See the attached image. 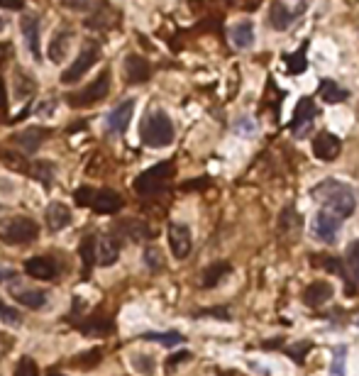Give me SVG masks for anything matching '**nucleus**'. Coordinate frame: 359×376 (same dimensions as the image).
<instances>
[{
  "label": "nucleus",
  "mask_w": 359,
  "mask_h": 376,
  "mask_svg": "<svg viewBox=\"0 0 359 376\" xmlns=\"http://www.w3.org/2000/svg\"><path fill=\"white\" fill-rule=\"evenodd\" d=\"M211 186V179H193V181H186L184 186V191H201V188H208Z\"/></svg>",
  "instance_id": "37998d69"
},
{
  "label": "nucleus",
  "mask_w": 359,
  "mask_h": 376,
  "mask_svg": "<svg viewBox=\"0 0 359 376\" xmlns=\"http://www.w3.org/2000/svg\"><path fill=\"white\" fill-rule=\"evenodd\" d=\"M333 296H335V289L328 284V281H313V284L303 291V301H306V306H311V308L323 306V303H328Z\"/></svg>",
  "instance_id": "a211bd4d"
},
{
  "label": "nucleus",
  "mask_w": 359,
  "mask_h": 376,
  "mask_svg": "<svg viewBox=\"0 0 359 376\" xmlns=\"http://www.w3.org/2000/svg\"><path fill=\"white\" fill-rule=\"evenodd\" d=\"M79 254H81V262H84V269H86V276H88L91 274V269L96 267V237L86 235L79 245Z\"/></svg>",
  "instance_id": "a878e982"
},
{
  "label": "nucleus",
  "mask_w": 359,
  "mask_h": 376,
  "mask_svg": "<svg viewBox=\"0 0 359 376\" xmlns=\"http://www.w3.org/2000/svg\"><path fill=\"white\" fill-rule=\"evenodd\" d=\"M132 364L142 376H152L154 374V357L152 355H135L132 357Z\"/></svg>",
  "instance_id": "e433bc0d"
},
{
  "label": "nucleus",
  "mask_w": 359,
  "mask_h": 376,
  "mask_svg": "<svg viewBox=\"0 0 359 376\" xmlns=\"http://www.w3.org/2000/svg\"><path fill=\"white\" fill-rule=\"evenodd\" d=\"M37 235H40V225L32 218L15 215V218L0 220V240L5 245H27V242H35Z\"/></svg>",
  "instance_id": "7ed1b4c3"
},
{
  "label": "nucleus",
  "mask_w": 359,
  "mask_h": 376,
  "mask_svg": "<svg viewBox=\"0 0 359 376\" xmlns=\"http://www.w3.org/2000/svg\"><path fill=\"white\" fill-rule=\"evenodd\" d=\"M93 191L96 188H91V186H81L79 191L74 193V201L79 203V206H84V208H88L91 206V198H93Z\"/></svg>",
  "instance_id": "a19ab883"
},
{
  "label": "nucleus",
  "mask_w": 359,
  "mask_h": 376,
  "mask_svg": "<svg viewBox=\"0 0 359 376\" xmlns=\"http://www.w3.org/2000/svg\"><path fill=\"white\" fill-rule=\"evenodd\" d=\"M140 137L147 147H167L174 142V123L164 110H152L142 120Z\"/></svg>",
  "instance_id": "f03ea898"
},
{
  "label": "nucleus",
  "mask_w": 359,
  "mask_h": 376,
  "mask_svg": "<svg viewBox=\"0 0 359 376\" xmlns=\"http://www.w3.org/2000/svg\"><path fill=\"white\" fill-rule=\"evenodd\" d=\"M18 276V272H13V269H3L0 267V281H5V279H15Z\"/></svg>",
  "instance_id": "09e8293b"
},
{
  "label": "nucleus",
  "mask_w": 359,
  "mask_h": 376,
  "mask_svg": "<svg viewBox=\"0 0 359 376\" xmlns=\"http://www.w3.org/2000/svg\"><path fill=\"white\" fill-rule=\"evenodd\" d=\"M20 30H22V37H25L27 47H30L32 57L40 59L42 57L40 54V18H37V15H30V13L22 15Z\"/></svg>",
  "instance_id": "2eb2a0df"
},
{
  "label": "nucleus",
  "mask_w": 359,
  "mask_h": 376,
  "mask_svg": "<svg viewBox=\"0 0 359 376\" xmlns=\"http://www.w3.org/2000/svg\"><path fill=\"white\" fill-rule=\"evenodd\" d=\"M169 247H171V254H174L176 259L189 257L191 247H193V237H191L189 225H184V223H171L169 225Z\"/></svg>",
  "instance_id": "423d86ee"
},
{
  "label": "nucleus",
  "mask_w": 359,
  "mask_h": 376,
  "mask_svg": "<svg viewBox=\"0 0 359 376\" xmlns=\"http://www.w3.org/2000/svg\"><path fill=\"white\" fill-rule=\"evenodd\" d=\"M0 8H5V10H22V8H25V0H0Z\"/></svg>",
  "instance_id": "a18cd8bd"
},
{
  "label": "nucleus",
  "mask_w": 359,
  "mask_h": 376,
  "mask_svg": "<svg viewBox=\"0 0 359 376\" xmlns=\"http://www.w3.org/2000/svg\"><path fill=\"white\" fill-rule=\"evenodd\" d=\"M15 376H40V369L30 357H22L18 362V369H15Z\"/></svg>",
  "instance_id": "58836bf2"
},
{
  "label": "nucleus",
  "mask_w": 359,
  "mask_h": 376,
  "mask_svg": "<svg viewBox=\"0 0 359 376\" xmlns=\"http://www.w3.org/2000/svg\"><path fill=\"white\" fill-rule=\"evenodd\" d=\"M340 149H342L340 137L330 135V132H320V135H316V140H313V154H316L320 162H335L340 157Z\"/></svg>",
  "instance_id": "f8f14e48"
},
{
  "label": "nucleus",
  "mask_w": 359,
  "mask_h": 376,
  "mask_svg": "<svg viewBox=\"0 0 359 376\" xmlns=\"http://www.w3.org/2000/svg\"><path fill=\"white\" fill-rule=\"evenodd\" d=\"M44 137H47V130H40V127H30V130L15 132V135H13V145H18L20 152L32 154V152H37V149H40Z\"/></svg>",
  "instance_id": "f3484780"
},
{
  "label": "nucleus",
  "mask_w": 359,
  "mask_h": 376,
  "mask_svg": "<svg viewBox=\"0 0 359 376\" xmlns=\"http://www.w3.org/2000/svg\"><path fill=\"white\" fill-rule=\"evenodd\" d=\"M171 176H174V162H159L154 167H149L135 179L137 196H152V193L164 191Z\"/></svg>",
  "instance_id": "20e7f679"
},
{
  "label": "nucleus",
  "mask_w": 359,
  "mask_h": 376,
  "mask_svg": "<svg viewBox=\"0 0 359 376\" xmlns=\"http://www.w3.org/2000/svg\"><path fill=\"white\" fill-rule=\"evenodd\" d=\"M186 359H191L189 352H179V355H174V357H169V359H167V367H169V369H174L176 364H179V362H186Z\"/></svg>",
  "instance_id": "49530a36"
},
{
  "label": "nucleus",
  "mask_w": 359,
  "mask_h": 376,
  "mask_svg": "<svg viewBox=\"0 0 359 376\" xmlns=\"http://www.w3.org/2000/svg\"><path fill=\"white\" fill-rule=\"evenodd\" d=\"M120 247H123V242H120L118 235L96 237V264H101V267H113L120 257Z\"/></svg>",
  "instance_id": "6e6552de"
},
{
  "label": "nucleus",
  "mask_w": 359,
  "mask_h": 376,
  "mask_svg": "<svg viewBox=\"0 0 359 376\" xmlns=\"http://www.w3.org/2000/svg\"><path fill=\"white\" fill-rule=\"evenodd\" d=\"M76 328L81 330L86 337H108L115 333V323L110 315H91V318H84L76 323Z\"/></svg>",
  "instance_id": "9b49d317"
},
{
  "label": "nucleus",
  "mask_w": 359,
  "mask_h": 376,
  "mask_svg": "<svg viewBox=\"0 0 359 376\" xmlns=\"http://www.w3.org/2000/svg\"><path fill=\"white\" fill-rule=\"evenodd\" d=\"M296 13H291L286 5H281L279 0H274L272 3V13H269V22H272V27H276V30H286V27L294 22Z\"/></svg>",
  "instance_id": "4be33fe9"
},
{
  "label": "nucleus",
  "mask_w": 359,
  "mask_h": 376,
  "mask_svg": "<svg viewBox=\"0 0 359 376\" xmlns=\"http://www.w3.org/2000/svg\"><path fill=\"white\" fill-rule=\"evenodd\" d=\"M0 318H3L5 323H20V313L13 311V308H5L3 303H0Z\"/></svg>",
  "instance_id": "c03bdc74"
},
{
  "label": "nucleus",
  "mask_w": 359,
  "mask_h": 376,
  "mask_svg": "<svg viewBox=\"0 0 359 376\" xmlns=\"http://www.w3.org/2000/svg\"><path fill=\"white\" fill-rule=\"evenodd\" d=\"M47 376H64V374H47Z\"/></svg>",
  "instance_id": "864d4df0"
},
{
  "label": "nucleus",
  "mask_w": 359,
  "mask_h": 376,
  "mask_svg": "<svg viewBox=\"0 0 359 376\" xmlns=\"http://www.w3.org/2000/svg\"><path fill=\"white\" fill-rule=\"evenodd\" d=\"M298 225H301V220H298V215H296V210L294 206H289L281 213V220H279V232L284 235V232H291V230H296Z\"/></svg>",
  "instance_id": "f704fd0d"
},
{
  "label": "nucleus",
  "mask_w": 359,
  "mask_h": 376,
  "mask_svg": "<svg viewBox=\"0 0 359 376\" xmlns=\"http://www.w3.org/2000/svg\"><path fill=\"white\" fill-rule=\"evenodd\" d=\"M142 337H145V340H152V342H162L164 347H176L184 342V335H179V333H147Z\"/></svg>",
  "instance_id": "473e14b6"
},
{
  "label": "nucleus",
  "mask_w": 359,
  "mask_h": 376,
  "mask_svg": "<svg viewBox=\"0 0 359 376\" xmlns=\"http://www.w3.org/2000/svg\"><path fill=\"white\" fill-rule=\"evenodd\" d=\"M316 115H318L316 103H313L311 98H301V101H298V105H296V115H294V123H291V127H294V130H298V127H301L303 123H306V125L311 123Z\"/></svg>",
  "instance_id": "5701e85b"
},
{
  "label": "nucleus",
  "mask_w": 359,
  "mask_h": 376,
  "mask_svg": "<svg viewBox=\"0 0 359 376\" xmlns=\"http://www.w3.org/2000/svg\"><path fill=\"white\" fill-rule=\"evenodd\" d=\"M69 42H71V32H59L52 40V44H49V59L54 64H62V59L69 52Z\"/></svg>",
  "instance_id": "393cba45"
},
{
  "label": "nucleus",
  "mask_w": 359,
  "mask_h": 376,
  "mask_svg": "<svg viewBox=\"0 0 359 376\" xmlns=\"http://www.w3.org/2000/svg\"><path fill=\"white\" fill-rule=\"evenodd\" d=\"M320 98H323L325 103H342V101H347L350 98V91H345L342 86H338L335 81H330V79H325V81H320Z\"/></svg>",
  "instance_id": "412c9836"
},
{
  "label": "nucleus",
  "mask_w": 359,
  "mask_h": 376,
  "mask_svg": "<svg viewBox=\"0 0 359 376\" xmlns=\"http://www.w3.org/2000/svg\"><path fill=\"white\" fill-rule=\"evenodd\" d=\"M230 40L237 49H250L254 44V25L250 20H242L233 25V30H230Z\"/></svg>",
  "instance_id": "aec40b11"
},
{
  "label": "nucleus",
  "mask_w": 359,
  "mask_h": 376,
  "mask_svg": "<svg viewBox=\"0 0 359 376\" xmlns=\"http://www.w3.org/2000/svg\"><path fill=\"white\" fill-rule=\"evenodd\" d=\"M225 274H230V264L228 262L211 264V267L206 269V274H203V289H215Z\"/></svg>",
  "instance_id": "bb28decb"
},
{
  "label": "nucleus",
  "mask_w": 359,
  "mask_h": 376,
  "mask_svg": "<svg viewBox=\"0 0 359 376\" xmlns=\"http://www.w3.org/2000/svg\"><path fill=\"white\" fill-rule=\"evenodd\" d=\"M345 262H347V269H345V272L352 276V281H355V284H359V240H355L350 247H347Z\"/></svg>",
  "instance_id": "c756f323"
},
{
  "label": "nucleus",
  "mask_w": 359,
  "mask_h": 376,
  "mask_svg": "<svg viewBox=\"0 0 359 376\" xmlns=\"http://www.w3.org/2000/svg\"><path fill=\"white\" fill-rule=\"evenodd\" d=\"M101 359H103V352L98 350V347H93V350L76 355L74 359H71V364H74V367H79V369H84V372H88V369L98 367V364H101Z\"/></svg>",
  "instance_id": "c85d7f7f"
},
{
  "label": "nucleus",
  "mask_w": 359,
  "mask_h": 376,
  "mask_svg": "<svg viewBox=\"0 0 359 376\" xmlns=\"http://www.w3.org/2000/svg\"><path fill=\"white\" fill-rule=\"evenodd\" d=\"M5 103H8V98H5V84L0 79V108H5Z\"/></svg>",
  "instance_id": "3c124183"
},
{
  "label": "nucleus",
  "mask_w": 359,
  "mask_h": 376,
  "mask_svg": "<svg viewBox=\"0 0 359 376\" xmlns=\"http://www.w3.org/2000/svg\"><path fill=\"white\" fill-rule=\"evenodd\" d=\"M10 54V44H0V62H5Z\"/></svg>",
  "instance_id": "8fccbe9b"
},
{
  "label": "nucleus",
  "mask_w": 359,
  "mask_h": 376,
  "mask_svg": "<svg viewBox=\"0 0 359 376\" xmlns=\"http://www.w3.org/2000/svg\"><path fill=\"white\" fill-rule=\"evenodd\" d=\"M313 198H316L328 213H333L335 218H340V220L355 215V208H357L355 193L350 191V186L340 184V181H335V179L320 181V184L313 188Z\"/></svg>",
  "instance_id": "f257e3e1"
},
{
  "label": "nucleus",
  "mask_w": 359,
  "mask_h": 376,
  "mask_svg": "<svg viewBox=\"0 0 359 376\" xmlns=\"http://www.w3.org/2000/svg\"><path fill=\"white\" fill-rule=\"evenodd\" d=\"M0 162L8 164L13 171H27L30 167H27L25 157H22V152H3L0 154Z\"/></svg>",
  "instance_id": "c9c22d12"
},
{
  "label": "nucleus",
  "mask_w": 359,
  "mask_h": 376,
  "mask_svg": "<svg viewBox=\"0 0 359 376\" xmlns=\"http://www.w3.org/2000/svg\"><path fill=\"white\" fill-rule=\"evenodd\" d=\"M345 359H347V347H338L333 357V376H345Z\"/></svg>",
  "instance_id": "ea45409f"
},
{
  "label": "nucleus",
  "mask_w": 359,
  "mask_h": 376,
  "mask_svg": "<svg viewBox=\"0 0 359 376\" xmlns=\"http://www.w3.org/2000/svg\"><path fill=\"white\" fill-rule=\"evenodd\" d=\"M125 76L130 84H145L152 76V64L145 57H140V54H130L125 59Z\"/></svg>",
  "instance_id": "4468645a"
},
{
  "label": "nucleus",
  "mask_w": 359,
  "mask_h": 376,
  "mask_svg": "<svg viewBox=\"0 0 359 376\" xmlns=\"http://www.w3.org/2000/svg\"><path fill=\"white\" fill-rule=\"evenodd\" d=\"M103 0H62L64 8L74 10V13H91V10L101 8Z\"/></svg>",
  "instance_id": "72a5a7b5"
},
{
  "label": "nucleus",
  "mask_w": 359,
  "mask_h": 376,
  "mask_svg": "<svg viewBox=\"0 0 359 376\" xmlns=\"http://www.w3.org/2000/svg\"><path fill=\"white\" fill-rule=\"evenodd\" d=\"M306 49H308V42H303L294 57H284L286 64H289V74H301V71H306Z\"/></svg>",
  "instance_id": "2f4dec72"
},
{
  "label": "nucleus",
  "mask_w": 359,
  "mask_h": 376,
  "mask_svg": "<svg viewBox=\"0 0 359 376\" xmlns=\"http://www.w3.org/2000/svg\"><path fill=\"white\" fill-rule=\"evenodd\" d=\"M132 113H135V101L120 103L118 108L108 115V130L115 132V135H123V132L127 130V125H130V120H132Z\"/></svg>",
  "instance_id": "dca6fc26"
},
{
  "label": "nucleus",
  "mask_w": 359,
  "mask_h": 376,
  "mask_svg": "<svg viewBox=\"0 0 359 376\" xmlns=\"http://www.w3.org/2000/svg\"><path fill=\"white\" fill-rule=\"evenodd\" d=\"M25 272L27 276H32V279H37V281H52V279H57L59 267L49 257H32L25 262Z\"/></svg>",
  "instance_id": "ddd939ff"
},
{
  "label": "nucleus",
  "mask_w": 359,
  "mask_h": 376,
  "mask_svg": "<svg viewBox=\"0 0 359 376\" xmlns=\"http://www.w3.org/2000/svg\"><path fill=\"white\" fill-rule=\"evenodd\" d=\"M311 347H313V342H298L296 347H289L286 352H289V355L294 357L298 364H301L303 362V355H308V350H311Z\"/></svg>",
  "instance_id": "79ce46f5"
},
{
  "label": "nucleus",
  "mask_w": 359,
  "mask_h": 376,
  "mask_svg": "<svg viewBox=\"0 0 359 376\" xmlns=\"http://www.w3.org/2000/svg\"><path fill=\"white\" fill-rule=\"evenodd\" d=\"M3 30H5V20L0 18V32H3Z\"/></svg>",
  "instance_id": "603ef678"
},
{
  "label": "nucleus",
  "mask_w": 359,
  "mask_h": 376,
  "mask_svg": "<svg viewBox=\"0 0 359 376\" xmlns=\"http://www.w3.org/2000/svg\"><path fill=\"white\" fill-rule=\"evenodd\" d=\"M96 62H98V47L96 44H91V47H86L84 52L76 57V62L62 74V84H76V81H79Z\"/></svg>",
  "instance_id": "0eeeda50"
},
{
  "label": "nucleus",
  "mask_w": 359,
  "mask_h": 376,
  "mask_svg": "<svg viewBox=\"0 0 359 376\" xmlns=\"http://www.w3.org/2000/svg\"><path fill=\"white\" fill-rule=\"evenodd\" d=\"M198 315H215V318H225V320H228L230 318V311H228V308H211V311H201Z\"/></svg>",
  "instance_id": "de8ad7c7"
},
{
  "label": "nucleus",
  "mask_w": 359,
  "mask_h": 376,
  "mask_svg": "<svg viewBox=\"0 0 359 376\" xmlns=\"http://www.w3.org/2000/svg\"><path fill=\"white\" fill-rule=\"evenodd\" d=\"M88 208L101 215H113L123 208V196L118 191H113V188H101V191H93L91 206Z\"/></svg>",
  "instance_id": "9d476101"
},
{
  "label": "nucleus",
  "mask_w": 359,
  "mask_h": 376,
  "mask_svg": "<svg viewBox=\"0 0 359 376\" xmlns=\"http://www.w3.org/2000/svg\"><path fill=\"white\" fill-rule=\"evenodd\" d=\"M13 298L20 306H27L32 311H40L44 303H47V293L44 291H13Z\"/></svg>",
  "instance_id": "b1692460"
},
{
  "label": "nucleus",
  "mask_w": 359,
  "mask_h": 376,
  "mask_svg": "<svg viewBox=\"0 0 359 376\" xmlns=\"http://www.w3.org/2000/svg\"><path fill=\"white\" fill-rule=\"evenodd\" d=\"M340 232V218H335L328 210H320V213L313 218V235L318 237L320 242H335Z\"/></svg>",
  "instance_id": "1a4fd4ad"
},
{
  "label": "nucleus",
  "mask_w": 359,
  "mask_h": 376,
  "mask_svg": "<svg viewBox=\"0 0 359 376\" xmlns=\"http://www.w3.org/2000/svg\"><path fill=\"white\" fill-rule=\"evenodd\" d=\"M35 171V179H40L42 184H52V176H54V164L52 162H37L35 167H32Z\"/></svg>",
  "instance_id": "4c0bfd02"
},
{
  "label": "nucleus",
  "mask_w": 359,
  "mask_h": 376,
  "mask_svg": "<svg viewBox=\"0 0 359 376\" xmlns=\"http://www.w3.org/2000/svg\"><path fill=\"white\" fill-rule=\"evenodd\" d=\"M145 264L149 267V272L152 274H159L164 269V257L162 252H159V247H145Z\"/></svg>",
  "instance_id": "7c9ffc66"
},
{
  "label": "nucleus",
  "mask_w": 359,
  "mask_h": 376,
  "mask_svg": "<svg viewBox=\"0 0 359 376\" xmlns=\"http://www.w3.org/2000/svg\"><path fill=\"white\" fill-rule=\"evenodd\" d=\"M69 223H71V208H66L64 203H59V201L49 203L47 206V228L52 232H59Z\"/></svg>",
  "instance_id": "6ab92c4d"
},
{
  "label": "nucleus",
  "mask_w": 359,
  "mask_h": 376,
  "mask_svg": "<svg viewBox=\"0 0 359 376\" xmlns=\"http://www.w3.org/2000/svg\"><path fill=\"white\" fill-rule=\"evenodd\" d=\"M110 91V74H101L93 84H88L81 93H74V96H69V103L71 105H93L98 101H103V98L108 96Z\"/></svg>",
  "instance_id": "39448f33"
},
{
  "label": "nucleus",
  "mask_w": 359,
  "mask_h": 376,
  "mask_svg": "<svg viewBox=\"0 0 359 376\" xmlns=\"http://www.w3.org/2000/svg\"><path fill=\"white\" fill-rule=\"evenodd\" d=\"M120 232H125V235H130V240L140 242V240H147L152 232L147 230L145 223H140V220H123V223L118 225Z\"/></svg>",
  "instance_id": "cd10ccee"
},
{
  "label": "nucleus",
  "mask_w": 359,
  "mask_h": 376,
  "mask_svg": "<svg viewBox=\"0 0 359 376\" xmlns=\"http://www.w3.org/2000/svg\"><path fill=\"white\" fill-rule=\"evenodd\" d=\"M228 3H233V0H228Z\"/></svg>",
  "instance_id": "5fc2aeb1"
}]
</instances>
